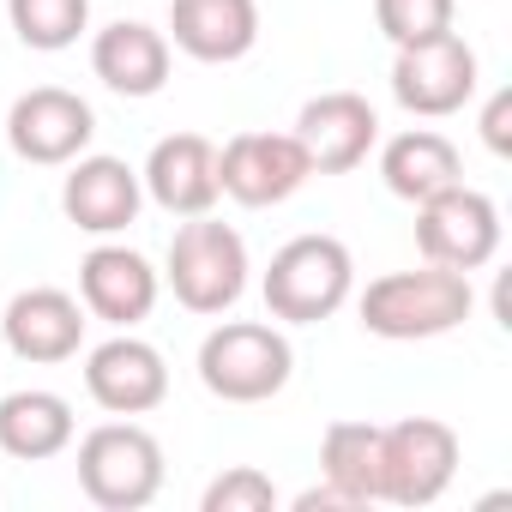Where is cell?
Listing matches in <instances>:
<instances>
[{
  "instance_id": "6da1fadb",
  "label": "cell",
  "mask_w": 512,
  "mask_h": 512,
  "mask_svg": "<svg viewBox=\"0 0 512 512\" xmlns=\"http://www.w3.org/2000/svg\"><path fill=\"white\" fill-rule=\"evenodd\" d=\"M476 296H470V272H446V266H422V272H386L362 290L356 314L362 332L386 338V344H422V338H446L470 320Z\"/></svg>"
},
{
  "instance_id": "7a4b0ae2",
  "label": "cell",
  "mask_w": 512,
  "mask_h": 512,
  "mask_svg": "<svg viewBox=\"0 0 512 512\" xmlns=\"http://www.w3.org/2000/svg\"><path fill=\"white\" fill-rule=\"evenodd\" d=\"M266 290V314L284 326H320L332 320L350 290H356V260L338 235H296L272 253V266L260 278Z\"/></svg>"
},
{
  "instance_id": "3957f363",
  "label": "cell",
  "mask_w": 512,
  "mask_h": 512,
  "mask_svg": "<svg viewBox=\"0 0 512 512\" xmlns=\"http://www.w3.org/2000/svg\"><path fill=\"white\" fill-rule=\"evenodd\" d=\"M296 350L266 320H223L199 344V386L223 404H266L290 386Z\"/></svg>"
},
{
  "instance_id": "277c9868",
  "label": "cell",
  "mask_w": 512,
  "mask_h": 512,
  "mask_svg": "<svg viewBox=\"0 0 512 512\" xmlns=\"http://www.w3.org/2000/svg\"><path fill=\"white\" fill-rule=\"evenodd\" d=\"M247 241L217 223L211 211L187 217L169 241V260H163V284L175 290V302L187 314H229L247 290Z\"/></svg>"
},
{
  "instance_id": "5b68a950",
  "label": "cell",
  "mask_w": 512,
  "mask_h": 512,
  "mask_svg": "<svg viewBox=\"0 0 512 512\" xmlns=\"http://www.w3.org/2000/svg\"><path fill=\"white\" fill-rule=\"evenodd\" d=\"M79 488L91 506L103 512H139L163 494V446L151 428L127 422H103L79 440Z\"/></svg>"
},
{
  "instance_id": "8992f818",
  "label": "cell",
  "mask_w": 512,
  "mask_h": 512,
  "mask_svg": "<svg viewBox=\"0 0 512 512\" xmlns=\"http://www.w3.org/2000/svg\"><path fill=\"white\" fill-rule=\"evenodd\" d=\"M416 247L428 266L446 272H482L500 253V205L464 181L416 199Z\"/></svg>"
},
{
  "instance_id": "52a82bcc",
  "label": "cell",
  "mask_w": 512,
  "mask_h": 512,
  "mask_svg": "<svg viewBox=\"0 0 512 512\" xmlns=\"http://www.w3.org/2000/svg\"><path fill=\"white\" fill-rule=\"evenodd\" d=\"M458 476V434L440 416H404L380 428V500L434 506Z\"/></svg>"
},
{
  "instance_id": "ba28073f",
  "label": "cell",
  "mask_w": 512,
  "mask_h": 512,
  "mask_svg": "<svg viewBox=\"0 0 512 512\" xmlns=\"http://www.w3.org/2000/svg\"><path fill=\"white\" fill-rule=\"evenodd\" d=\"M392 97L398 109L422 115V121H446L476 97V49L458 31L404 43L392 61Z\"/></svg>"
},
{
  "instance_id": "9c48e42d",
  "label": "cell",
  "mask_w": 512,
  "mask_h": 512,
  "mask_svg": "<svg viewBox=\"0 0 512 512\" xmlns=\"http://www.w3.org/2000/svg\"><path fill=\"white\" fill-rule=\"evenodd\" d=\"M308 175L314 169H308V151L296 145V133H235L217 151V187L247 211L284 205L290 193H302Z\"/></svg>"
},
{
  "instance_id": "30bf717a",
  "label": "cell",
  "mask_w": 512,
  "mask_h": 512,
  "mask_svg": "<svg viewBox=\"0 0 512 512\" xmlns=\"http://www.w3.org/2000/svg\"><path fill=\"white\" fill-rule=\"evenodd\" d=\"M97 139V115L79 91H61V85H37L13 103L7 115V145L25 157V163H43V169H61L73 157H85Z\"/></svg>"
},
{
  "instance_id": "8fae6325",
  "label": "cell",
  "mask_w": 512,
  "mask_h": 512,
  "mask_svg": "<svg viewBox=\"0 0 512 512\" xmlns=\"http://www.w3.org/2000/svg\"><path fill=\"white\" fill-rule=\"evenodd\" d=\"M296 145L308 151L314 175H350L380 145V115L362 91H320L296 115Z\"/></svg>"
},
{
  "instance_id": "7c38bea8",
  "label": "cell",
  "mask_w": 512,
  "mask_h": 512,
  "mask_svg": "<svg viewBox=\"0 0 512 512\" xmlns=\"http://www.w3.org/2000/svg\"><path fill=\"white\" fill-rule=\"evenodd\" d=\"M85 392L109 416H145L169 398V362H163L157 344H145L133 332H115L109 344H97L85 356Z\"/></svg>"
},
{
  "instance_id": "4fadbf2b",
  "label": "cell",
  "mask_w": 512,
  "mask_h": 512,
  "mask_svg": "<svg viewBox=\"0 0 512 512\" xmlns=\"http://www.w3.org/2000/svg\"><path fill=\"white\" fill-rule=\"evenodd\" d=\"M157 290H163V278L151 272V260L133 253V247H121V241L91 247L85 266H79V302H85V314H97V320H109L121 332H133L139 320H151Z\"/></svg>"
},
{
  "instance_id": "5bb4252c",
  "label": "cell",
  "mask_w": 512,
  "mask_h": 512,
  "mask_svg": "<svg viewBox=\"0 0 512 512\" xmlns=\"http://www.w3.org/2000/svg\"><path fill=\"white\" fill-rule=\"evenodd\" d=\"M145 205V181L133 163L121 157H73L67 181H61V211L67 223H79L85 235H121Z\"/></svg>"
},
{
  "instance_id": "9a60e30c",
  "label": "cell",
  "mask_w": 512,
  "mask_h": 512,
  "mask_svg": "<svg viewBox=\"0 0 512 512\" xmlns=\"http://www.w3.org/2000/svg\"><path fill=\"white\" fill-rule=\"evenodd\" d=\"M0 338H7V350L19 362H67L85 344V302L55 284L19 290L7 302V314H0Z\"/></svg>"
},
{
  "instance_id": "2e32d148",
  "label": "cell",
  "mask_w": 512,
  "mask_h": 512,
  "mask_svg": "<svg viewBox=\"0 0 512 512\" xmlns=\"http://www.w3.org/2000/svg\"><path fill=\"white\" fill-rule=\"evenodd\" d=\"M145 193L169 211V217H199L223 199L217 187V145L205 133H169L151 145L145 169H139Z\"/></svg>"
},
{
  "instance_id": "e0dca14e",
  "label": "cell",
  "mask_w": 512,
  "mask_h": 512,
  "mask_svg": "<svg viewBox=\"0 0 512 512\" xmlns=\"http://www.w3.org/2000/svg\"><path fill=\"white\" fill-rule=\"evenodd\" d=\"M163 37L205 67H229L260 43V0H169Z\"/></svg>"
},
{
  "instance_id": "ac0fdd59",
  "label": "cell",
  "mask_w": 512,
  "mask_h": 512,
  "mask_svg": "<svg viewBox=\"0 0 512 512\" xmlns=\"http://www.w3.org/2000/svg\"><path fill=\"white\" fill-rule=\"evenodd\" d=\"M91 73L127 103L157 97L169 85V37L145 19H115L91 37Z\"/></svg>"
},
{
  "instance_id": "d6986e66",
  "label": "cell",
  "mask_w": 512,
  "mask_h": 512,
  "mask_svg": "<svg viewBox=\"0 0 512 512\" xmlns=\"http://www.w3.org/2000/svg\"><path fill=\"white\" fill-rule=\"evenodd\" d=\"M73 404L61 392H7L0 398V452L19 458V464H43V458H61L73 446Z\"/></svg>"
},
{
  "instance_id": "ffe728a7",
  "label": "cell",
  "mask_w": 512,
  "mask_h": 512,
  "mask_svg": "<svg viewBox=\"0 0 512 512\" xmlns=\"http://www.w3.org/2000/svg\"><path fill=\"white\" fill-rule=\"evenodd\" d=\"M380 181H386V193H398V199L416 205V199H428V193L464 181V157H458V145H452L446 133L410 127V133L386 139V151H380Z\"/></svg>"
},
{
  "instance_id": "44dd1931",
  "label": "cell",
  "mask_w": 512,
  "mask_h": 512,
  "mask_svg": "<svg viewBox=\"0 0 512 512\" xmlns=\"http://www.w3.org/2000/svg\"><path fill=\"white\" fill-rule=\"evenodd\" d=\"M320 476L338 482L356 506L380 500V422H332L320 440Z\"/></svg>"
},
{
  "instance_id": "7402d4cb",
  "label": "cell",
  "mask_w": 512,
  "mask_h": 512,
  "mask_svg": "<svg viewBox=\"0 0 512 512\" xmlns=\"http://www.w3.org/2000/svg\"><path fill=\"white\" fill-rule=\"evenodd\" d=\"M7 19L25 49L61 55L91 31V0H7Z\"/></svg>"
},
{
  "instance_id": "603a6c76",
  "label": "cell",
  "mask_w": 512,
  "mask_h": 512,
  "mask_svg": "<svg viewBox=\"0 0 512 512\" xmlns=\"http://www.w3.org/2000/svg\"><path fill=\"white\" fill-rule=\"evenodd\" d=\"M374 19H380L386 43L404 49V43L452 31V0H374Z\"/></svg>"
},
{
  "instance_id": "cb8c5ba5",
  "label": "cell",
  "mask_w": 512,
  "mask_h": 512,
  "mask_svg": "<svg viewBox=\"0 0 512 512\" xmlns=\"http://www.w3.org/2000/svg\"><path fill=\"white\" fill-rule=\"evenodd\" d=\"M199 506H205V512H272V506H278V482H272L266 470H253V464H235V470H223V476L205 488Z\"/></svg>"
},
{
  "instance_id": "d4e9b609",
  "label": "cell",
  "mask_w": 512,
  "mask_h": 512,
  "mask_svg": "<svg viewBox=\"0 0 512 512\" xmlns=\"http://www.w3.org/2000/svg\"><path fill=\"white\" fill-rule=\"evenodd\" d=\"M482 139H488L494 157L512 151V97H506V91H494V103L482 109Z\"/></svg>"
},
{
  "instance_id": "484cf974",
  "label": "cell",
  "mask_w": 512,
  "mask_h": 512,
  "mask_svg": "<svg viewBox=\"0 0 512 512\" xmlns=\"http://www.w3.org/2000/svg\"><path fill=\"white\" fill-rule=\"evenodd\" d=\"M320 506H344V512H356V500H350L338 482H320V488H302V494H296V512H320Z\"/></svg>"
}]
</instances>
